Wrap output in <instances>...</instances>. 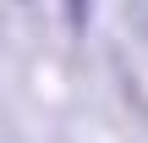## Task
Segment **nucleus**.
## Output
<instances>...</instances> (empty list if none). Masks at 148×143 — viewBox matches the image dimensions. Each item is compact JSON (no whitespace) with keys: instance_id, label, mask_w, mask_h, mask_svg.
<instances>
[{"instance_id":"1","label":"nucleus","mask_w":148,"mask_h":143,"mask_svg":"<svg viewBox=\"0 0 148 143\" xmlns=\"http://www.w3.org/2000/svg\"><path fill=\"white\" fill-rule=\"evenodd\" d=\"M71 6V22H88V0H66Z\"/></svg>"}]
</instances>
